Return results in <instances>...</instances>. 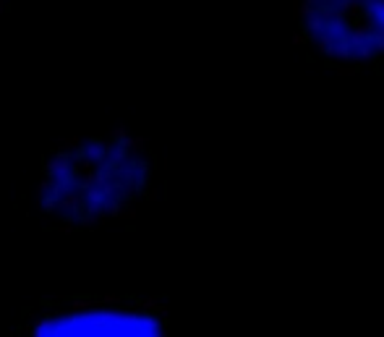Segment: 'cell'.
Listing matches in <instances>:
<instances>
[{
  "instance_id": "1",
  "label": "cell",
  "mask_w": 384,
  "mask_h": 337,
  "mask_svg": "<svg viewBox=\"0 0 384 337\" xmlns=\"http://www.w3.org/2000/svg\"><path fill=\"white\" fill-rule=\"evenodd\" d=\"M167 319L165 296H44L24 306L6 337H167Z\"/></svg>"
},
{
  "instance_id": "2",
  "label": "cell",
  "mask_w": 384,
  "mask_h": 337,
  "mask_svg": "<svg viewBox=\"0 0 384 337\" xmlns=\"http://www.w3.org/2000/svg\"><path fill=\"white\" fill-rule=\"evenodd\" d=\"M332 58H334V60H340L343 66L353 60V47L348 44V39H345V37H340V39L334 42V53H332Z\"/></svg>"
},
{
  "instance_id": "3",
  "label": "cell",
  "mask_w": 384,
  "mask_h": 337,
  "mask_svg": "<svg viewBox=\"0 0 384 337\" xmlns=\"http://www.w3.org/2000/svg\"><path fill=\"white\" fill-rule=\"evenodd\" d=\"M334 37H329V34H324L321 32L319 37H316V50L321 53V55H327V58H332V53H334Z\"/></svg>"
},
{
  "instance_id": "4",
  "label": "cell",
  "mask_w": 384,
  "mask_h": 337,
  "mask_svg": "<svg viewBox=\"0 0 384 337\" xmlns=\"http://www.w3.org/2000/svg\"><path fill=\"white\" fill-rule=\"evenodd\" d=\"M314 37H309V34H306V32H296L293 34V44H309Z\"/></svg>"
},
{
  "instance_id": "5",
  "label": "cell",
  "mask_w": 384,
  "mask_h": 337,
  "mask_svg": "<svg viewBox=\"0 0 384 337\" xmlns=\"http://www.w3.org/2000/svg\"><path fill=\"white\" fill-rule=\"evenodd\" d=\"M0 11H6V3H3V0H0Z\"/></svg>"
}]
</instances>
